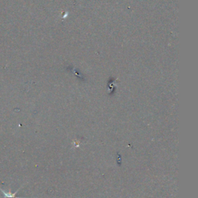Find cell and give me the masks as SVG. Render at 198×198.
<instances>
[{
	"instance_id": "cell-1",
	"label": "cell",
	"mask_w": 198,
	"mask_h": 198,
	"mask_svg": "<svg viewBox=\"0 0 198 198\" xmlns=\"http://www.w3.org/2000/svg\"><path fill=\"white\" fill-rule=\"evenodd\" d=\"M20 190V188H19L16 192H14V193H11V190H9V191L6 192V190H4L3 189L0 188V190L2 191V194L4 195V196H5L6 198H26V197H20V196H16V194L18 193L19 190Z\"/></svg>"
}]
</instances>
